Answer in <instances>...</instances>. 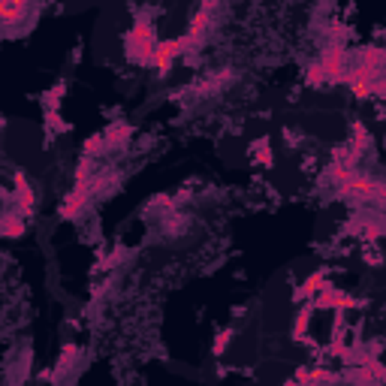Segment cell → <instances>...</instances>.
<instances>
[{
    "mask_svg": "<svg viewBox=\"0 0 386 386\" xmlns=\"http://www.w3.org/2000/svg\"><path fill=\"white\" fill-rule=\"evenodd\" d=\"M359 73H362V76H366L368 82L378 79V76H383V49H378V46L362 49V55H359Z\"/></svg>",
    "mask_w": 386,
    "mask_h": 386,
    "instance_id": "8",
    "label": "cell"
},
{
    "mask_svg": "<svg viewBox=\"0 0 386 386\" xmlns=\"http://www.w3.org/2000/svg\"><path fill=\"white\" fill-rule=\"evenodd\" d=\"M130 136H133V127L130 124H112L109 130H106V136H103V142L109 145V148H121V145H127L130 142Z\"/></svg>",
    "mask_w": 386,
    "mask_h": 386,
    "instance_id": "11",
    "label": "cell"
},
{
    "mask_svg": "<svg viewBox=\"0 0 386 386\" xmlns=\"http://www.w3.org/2000/svg\"><path fill=\"white\" fill-rule=\"evenodd\" d=\"M341 197H347V199H359V202H383L386 197V187H383V181L378 178H366V175H353L347 181H341V185L335 187Z\"/></svg>",
    "mask_w": 386,
    "mask_h": 386,
    "instance_id": "2",
    "label": "cell"
},
{
    "mask_svg": "<svg viewBox=\"0 0 386 386\" xmlns=\"http://www.w3.org/2000/svg\"><path fill=\"white\" fill-rule=\"evenodd\" d=\"M13 199H15V208L25 214H34V206H37V193H34V187H30V181H27V175L25 173H15L13 175Z\"/></svg>",
    "mask_w": 386,
    "mask_h": 386,
    "instance_id": "7",
    "label": "cell"
},
{
    "mask_svg": "<svg viewBox=\"0 0 386 386\" xmlns=\"http://www.w3.org/2000/svg\"><path fill=\"white\" fill-rule=\"evenodd\" d=\"M61 94H63V85H58V88L51 91V94H46V100H49V106H51V109H55V106L61 103Z\"/></svg>",
    "mask_w": 386,
    "mask_h": 386,
    "instance_id": "19",
    "label": "cell"
},
{
    "mask_svg": "<svg viewBox=\"0 0 386 386\" xmlns=\"http://www.w3.org/2000/svg\"><path fill=\"white\" fill-rule=\"evenodd\" d=\"M320 67L326 73V85H341L344 79V70H347V49L344 42H332V46L323 51L320 58Z\"/></svg>",
    "mask_w": 386,
    "mask_h": 386,
    "instance_id": "3",
    "label": "cell"
},
{
    "mask_svg": "<svg viewBox=\"0 0 386 386\" xmlns=\"http://www.w3.org/2000/svg\"><path fill=\"white\" fill-rule=\"evenodd\" d=\"M323 287H326V275L323 272H314V275H308L305 284L296 290V299H314Z\"/></svg>",
    "mask_w": 386,
    "mask_h": 386,
    "instance_id": "13",
    "label": "cell"
},
{
    "mask_svg": "<svg viewBox=\"0 0 386 386\" xmlns=\"http://www.w3.org/2000/svg\"><path fill=\"white\" fill-rule=\"evenodd\" d=\"M25 232H27L25 214H21V211H9V214H4V235H6V239H21Z\"/></svg>",
    "mask_w": 386,
    "mask_h": 386,
    "instance_id": "12",
    "label": "cell"
},
{
    "mask_svg": "<svg viewBox=\"0 0 386 386\" xmlns=\"http://www.w3.org/2000/svg\"><path fill=\"white\" fill-rule=\"evenodd\" d=\"M305 85H308V88H320V85H326V73H323V67H320V61L308 63V70H305Z\"/></svg>",
    "mask_w": 386,
    "mask_h": 386,
    "instance_id": "16",
    "label": "cell"
},
{
    "mask_svg": "<svg viewBox=\"0 0 386 386\" xmlns=\"http://www.w3.org/2000/svg\"><path fill=\"white\" fill-rule=\"evenodd\" d=\"M311 305H314V311H347V308L356 305V299L347 296L344 290H338L332 281H326V287L311 299Z\"/></svg>",
    "mask_w": 386,
    "mask_h": 386,
    "instance_id": "5",
    "label": "cell"
},
{
    "mask_svg": "<svg viewBox=\"0 0 386 386\" xmlns=\"http://www.w3.org/2000/svg\"><path fill=\"white\" fill-rule=\"evenodd\" d=\"M230 341H232V329H223L218 338H214V356H223V353H227V347H230Z\"/></svg>",
    "mask_w": 386,
    "mask_h": 386,
    "instance_id": "18",
    "label": "cell"
},
{
    "mask_svg": "<svg viewBox=\"0 0 386 386\" xmlns=\"http://www.w3.org/2000/svg\"><path fill=\"white\" fill-rule=\"evenodd\" d=\"M27 21V6L13 4V0H0V25L4 27H18Z\"/></svg>",
    "mask_w": 386,
    "mask_h": 386,
    "instance_id": "9",
    "label": "cell"
},
{
    "mask_svg": "<svg viewBox=\"0 0 386 386\" xmlns=\"http://www.w3.org/2000/svg\"><path fill=\"white\" fill-rule=\"evenodd\" d=\"M308 371H311V368H299L293 380H296V383H308Z\"/></svg>",
    "mask_w": 386,
    "mask_h": 386,
    "instance_id": "20",
    "label": "cell"
},
{
    "mask_svg": "<svg viewBox=\"0 0 386 386\" xmlns=\"http://www.w3.org/2000/svg\"><path fill=\"white\" fill-rule=\"evenodd\" d=\"M311 314H314V305H311V299H308V305L299 311V317H296V323H293V332H290V338H293V341H305V335H308V323H311Z\"/></svg>",
    "mask_w": 386,
    "mask_h": 386,
    "instance_id": "14",
    "label": "cell"
},
{
    "mask_svg": "<svg viewBox=\"0 0 386 386\" xmlns=\"http://www.w3.org/2000/svg\"><path fill=\"white\" fill-rule=\"evenodd\" d=\"M91 193H94V185H91V178L88 181H76L73 185V190L63 197V202H61V208H58V214H61V220H73L76 214L88 206V199H91Z\"/></svg>",
    "mask_w": 386,
    "mask_h": 386,
    "instance_id": "4",
    "label": "cell"
},
{
    "mask_svg": "<svg viewBox=\"0 0 386 386\" xmlns=\"http://www.w3.org/2000/svg\"><path fill=\"white\" fill-rule=\"evenodd\" d=\"M187 39L185 37H175V39H163L154 46V58H151V67H157L160 73H166L173 67V61L181 55V51H187Z\"/></svg>",
    "mask_w": 386,
    "mask_h": 386,
    "instance_id": "6",
    "label": "cell"
},
{
    "mask_svg": "<svg viewBox=\"0 0 386 386\" xmlns=\"http://www.w3.org/2000/svg\"><path fill=\"white\" fill-rule=\"evenodd\" d=\"M0 235H4V218H0Z\"/></svg>",
    "mask_w": 386,
    "mask_h": 386,
    "instance_id": "22",
    "label": "cell"
},
{
    "mask_svg": "<svg viewBox=\"0 0 386 386\" xmlns=\"http://www.w3.org/2000/svg\"><path fill=\"white\" fill-rule=\"evenodd\" d=\"M371 148V133H368V127L362 124V121H356L350 127V151L356 154V157H362V151H368Z\"/></svg>",
    "mask_w": 386,
    "mask_h": 386,
    "instance_id": "10",
    "label": "cell"
},
{
    "mask_svg": "<svg viewBox=\"0 0 386 386\" xmlns=\"http://www.w3.org/2000/svg\"><path fill=\"white\" fill-rule=\"evenodd\" d=\"M154 46H157V37H154V25L148 18H139L136 25L130 27L127 34V61L136 63V67H151V58H154Z\"/></svg>",
    "mask_w": 386,
    "mask_h": 386,
    "instance_id": "1",
    "label": "cell"
},
{
    "mask_svg": "<svg viewBox=\"0 0 386 386\" xmlns=\"http://www.w3.org/2000/svg\"><path fill=\"white\" fill-rule=\"evenodd\" d=\"M13 4H25V6H30V4H34V0H13Z\"/></svg>",
    "mask_w": 386,
    "mask_h": 386,
    "instance_id": "21",
    "label": "cell"
},
{
    "mask_svg": "<svg viewBox=\"0 0 386 386\" xmlns=\"http://www.w3.org/2000/svg\"><path fill=\"white\" fill-rule=\"evenodd\" d=\"M251 157H254V163H260V166H266V169H269V166L275 163L269 139H260V142H254V145H251Z\"/></svg>",
    "mask_w": 386,
    "mask_h": 386,
    "instance_id": "15",
    "label": "cell"
},
{
    "mask_svg": "<svg viewBox=\"0 0 386 386\" xmlns=\"http://www.w3.org/2000/svg\"><path fill=\"white\" fill-rule=\"evenodd\" d=\"M76 356H79V347L76 344H63L61 347V356H58V366L61 368H70L73 362H76Z\"/></svg>",
    "mask_w": 386,
    "mask_h": 386,
    "instance_id": "17",
    "label": "cell"
}]
</instances>
